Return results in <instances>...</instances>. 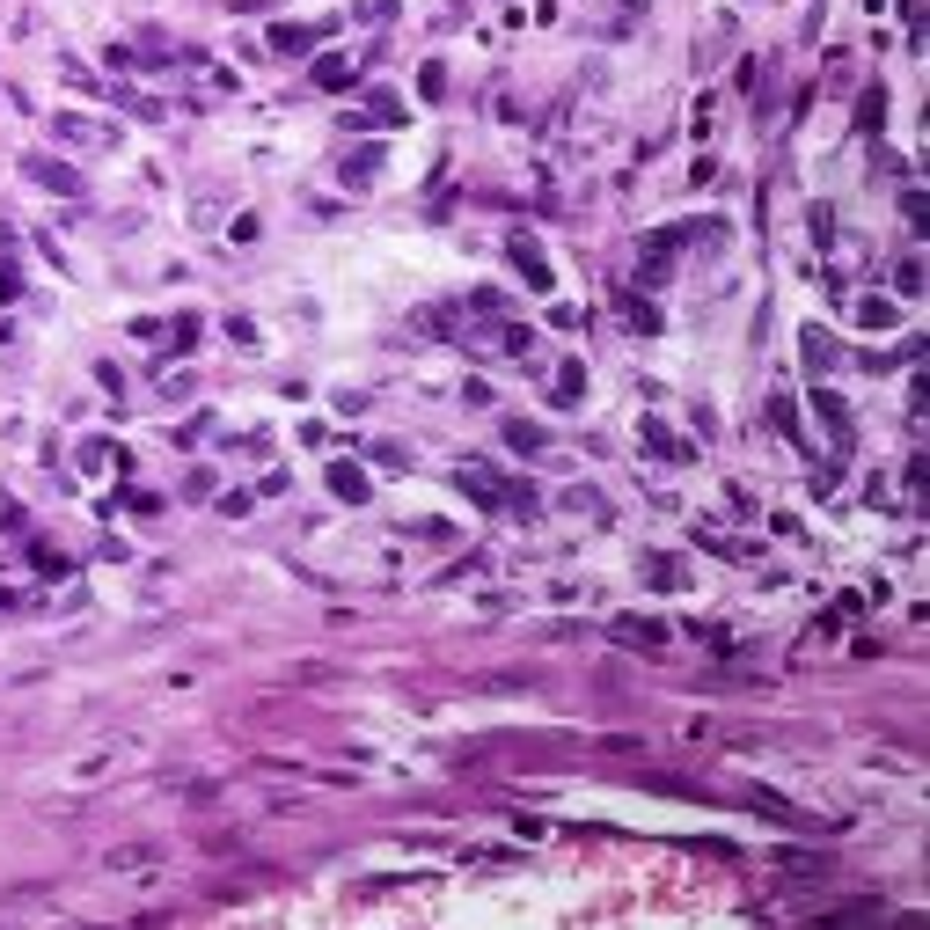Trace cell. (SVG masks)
Returning a JSON list of instances; mask_svg holds the SVG:
<instances>
[{"instance_id": "6da1fadb", "label": "cell", "mask_w": 930, "mask_h": 930, "mask_svg": "<svg viewBox=\"0 0 930 930\" xmlns=\"http://www.w3.org/2000/svg\"><path fill=\"white\" fill-rule=\"evenodd\" d=\"M616 630H623V645H659V638H667L659 623H638V616H630V623H616Z\"/></svg>"}]
</instances>
